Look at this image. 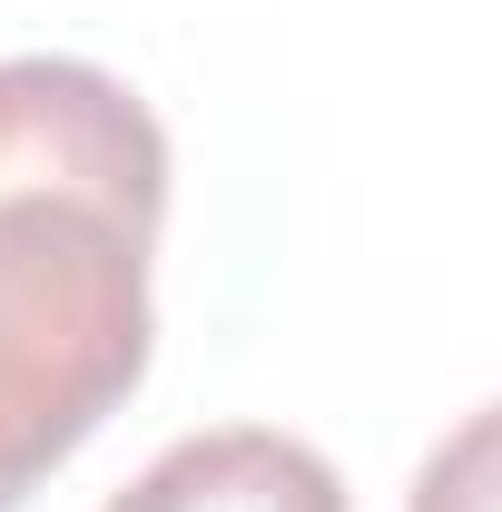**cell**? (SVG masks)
<instances>
[{
    "mask_svg": "<svg viewBox=\"0 0 502 512\" xmlns=\"http://www.w3.org/2000/svg\"><path fill=\"white\" fill-rule=\"evenodd\" d=\"M404 512H502V404L463 414V424L424 453Z\"/></svg>",
    "mask_w": 502,
    "mask_h": 512,
    "instance_id": "cell-3",
    "label": "cell"
},
{
    "mask_svg": "<svg viewBox=\"0 0 502 512\" xmlns=\"http://www.w3.org/2000/svg\"><path fill=\"white\" fill-rule=\"evenodd\" d=\"M168 128L89 60H0V512L148 375Z\"/></svg>",
    "mask_w": 502,
    "mask_h": 512,
    "instance_id": "cell-1",
    "label": "cell"
},
{
    "mask_svg": "<svg viewBox=\"0 0 502 512\" xmlns=\"http://www.w3.org/2000/svg\"><path fill=\"white\" fill-rule=\"evenodd\" d=\"M99 512H345V483L315 444L276 424H217V434L168 444Z\"/></svg>",
    "mask_w": 502,
    "mask_h": 512,
    "instance_id": "cell-2",
    "label": "cell"
}]
</instances>
